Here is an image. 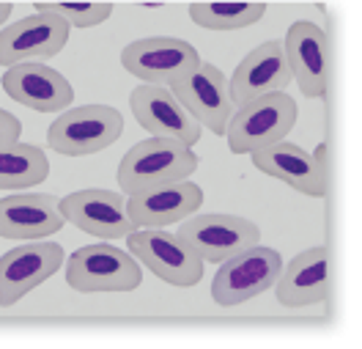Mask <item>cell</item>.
<instances>
[{"instance_id":"cell-12","label":"cell","mask_w":362,"mask_h":349,"mask_svg":"<svg viewBox=\"0 0 362 349\" xmlns=\"http://www.w3.org/2000/svg\"><path fill=\"white\" fill-rule=\"evenodd\" d=\"M58 212L74 229L105 242L137 231V226L127 214V198L113 190L88 187V190L69 193L64 198H58Z\"/></svg>"},{"instance_id":"cell-17","label":"cell","mask_w":362,"mask_h":349,"mask_svg":"<svg viewBox=\"0 0 362 349\" xmlns=\"http://www.w3.org/2000/svg\"><path fill=\"white\" fill-rule=\"evenodd\" d=\"M66 226L58 198L47 193H17L0 198V239L39 242Z\"/></svg>"},{"instance_id":"cell-5","label":"cell","mask_w":362,"mask_h":349,"mask_svg":"<svg viewBox=\"0 0 362 349\" xmlns=\"http://www.w3.org/2000/svg\"><path fill=\"white\" fill-rule=\"evenodd\" d=\"M283 256L267 245H252L247 251L226 258L211 280V297L223 308H233L264 294L283 273Z\"/></svg>"},{"instance_id":"cell-6","label":"cell","mask_w":362,"mask_h":349,"mask_svg":"<svg viewBox=\"0 0 362 349\" xmlns=\"http://www.w3.org/2000/svg\"><path fill=\"white\" fill-rule=\"evenodd\" d=\"M127 239L129 253L140 264H146L159 280L176 289H192L204 278V258L179 234H168L165 229H137Z\"/></svg>"},{"instance_id":"cell-13","label":"cell","mask_w":362,"mask_h":349,"mask_svg":"<svg viewBox=\"0 0 362 349\" xmlns=\"http://www.w3.org/2000/svg\"><path fill=\"white\" fill-rule=\"evenodd\" d=\"M129 108L137 124L151 132V138H170L184 146H195L201 140V124L189 116L181 102L168 91V86L143 83L129 93Z\"/></svg>"},{"instance_id":"cell-2","label":"cell","mask_w":362,"mask_h":349,"mask_svg":"<svg viewBox=\"0 0 362 349\" xmlns=\"http://www.w3.org/2000/svg\"><path fill=\"white\" fill-rule=\"evenodd\" d=\"M296 124V102L286 91L258 96L236 108L226 130L228 149L233 154H252L286 140Z\"/></svg>"},{"instance_id":"cell-23","label":"cell","mask_w":362,"mask_h":349,"mask_svg":"<svg viewBox=\"0 0 362 349\" xmlns=\"http://www.w3.org/2000/svg\"><path fill=\"white\" fill-rule=\"evenodd\" d=\"M36 14H55L69 28H96L113 17V3H36Z\"/></svg>"},{"instance_id":"cell-18","label":"cell","mask_w":362,"mask_h":349,"mask_svg":"<svg viewBox=\"0 0 362 349\" xmlns=\"http://www.w3.org/2000/svg\"><path fill=\"white\" fill-rule=\"evenodd\" d=\"M291 80L294 77H291V67H288L283 42H267L242 58V64L228 80V88H230L233 105L242 108L258 96L283 91Z\"/></svg>"},{"instance_id":"cell-19","label":"cell","mask_w":362,"mask_h":349,"mask_svg":"<svg viewBox=\"0 0 362 349\" xmlns=\"http://www.w3.org/2000/svg\"><path fill=\"white\" fill-rule=\"evenodd\" d=\"M204 204V190L184 179L176 185H165L140 195L127 198V214L137 229H165L170 223H181L189 214L201 210Z\"/></svg>"},{"instance_id":"cell-11","label":"cell","mask_w":362,"mask_h":349,"mask_svg":"<svg viewBox=\"0 0 362 349\" xmlns=\"http://www.w3.org/2000/svg\"><path fill=\"white\" fill-rule=\"evenodd\" d=\"M66 264L58 242H25L0 256V308H11Z\"/></svg>"},{"instance_id":"cell-25","label":"cell","mask_w":362,"mask_h":349,"mask_svg":"<svg viewBox=\"0 0 362 349\" xmlns=\"http://www.w3.org/2000/svg\"><path fill=\"white\" fill-rule=\"evenodd\" d=\"M8 17H11V3H0V25L8 23Z\"/></svg>"},{"instance_id":"cell-10","label":"cell","mask_w":362,"mask_h":349,"mask_svg":"<svg viewBox=\"0 0 362 349\" xmlns=\"http://www.w3.org/2000/svg\"><path fill=\"white\" fill-rule=\"evenodd\" d=\"M201 64L198 50L176 36H148L121 50V67L151 86H168Z\"/></svg>"},{"instance_id":"cell-22","label":"cell","mask_w":362,"mask_h":349,"mask_svg":"<svg viewBox=\"0 0 362 349\" xmlns=\"http://www.w3.org/2000/svg\"><path fill=\"white\" fill-rule=\"evenodd\" d=\"M267 14L264 3H192L189 17L206 30H242L261 23Z\"/></svg>"},{"instance_id":"cell-1","label":"cell","mask_w":362,"mask_h":349,"mask_svg":"<svg viewBox=\"0 0 362 349\" xmlns=\"http://www.w3.org/2000/svg\"><path fill=\"white\" fill-rule=\"evenodd\" d=\"M198 171V154L170 138H146L135 143L118 163V185L124 195H140L165 185L189 179Z\"/></svg>"},{"instance_id":"cell-7","label":"cell","mask_w":362,"mask_h":349,"mask_svg":"<svg viewBox=\"0 0 362 349\" xmlns=\"http://www.w3.org/2000/svg\"><path fill=\"white\" fill-rule=\"evenodd\" d=\"M209 264H223L226 258L261 245V229L239 214H189L176 231Z\"/></svg>"},{"instance_id":"cell-8","label":"cell","mask_w":362,"mask_h":349,"mask_svg":"<svg viewBox=\"0 0 362 349\" xmlns=\"http://www.w3.org/2000/svg\"><path fill=\"white\" fill-rule=\"evenodd\" d=\"M168 91L181 102V108L214 135H226L228 121L236 113L230 99L228 77L214 64H201L187 74L168 83Z\"/></svg>"},{"instance_id":"cell-14","label":"cell","mask_w":362,"mask_h":349,"mask_svg":"<svg viewBox=\"0 0 362 349\" xmlns=\"http://www.w3.org/2000/svg\"><path fill=\"white\" fill-rule=\"evenodd\" d=\"M69 28L55 14H30L0 30V67H17L28 58H55L69 42Z\"/></svg>"},{"instance_id":"cell-20","label":"cell","mask_w":362,"mask_h":349,"mask_svg":"<svg viewBox=\"0 0 362 349\" xmlns=\"http://www.w3.org/2000/svg\"><path fill=\"white\" fill-rule=\"evenodd\" d=\"M329 248H308L283 267L277 283V300L286 308H305V305L324 303L329 297Z\"/></svg>"},{"instance_id":"cell-16","label":"cell","mask_w":362,"mask_h":349,"mask_svg":"<svg viewBox=\"0 0 362 349\" xmlns=\"http://www.w3.org/2000/svg\"><path fill=\"white\" fill-rule=\"evenodd\" d=\"M286 58L291 77L308 99H321L329 88V42L318 25L296 20L286 33Z\"/></svg>"},{"instance_id":"cell-3","label":"cell","mask_w":362,"mask_h":349,"mask_svg":"<svg viewBox=\"0 0 362 349\" xmlns=\"http://www.w3.org/2000/svg\"><path fill=\"white\" fill-rule=\"evenodd\" d=\"M124 135V116L110 105L69 108L47 130V146L66 157L96 154Z\"/></svg>"},{"instance_id":"cell-24","label":"cell","mask_w":362,"mask_h":349,"mask_svg":"<svg viewBox=\"0 0 362 349\" xmlns=\"http://www.w3.org/2000/svg\"><path fill=\"white\" fill-rule=\"evenodd\" d=\"M20 135H23V124H20V118L0 108V149L20 143Z\"/></svg>"},{"instance_id":"cell-4","label":"cell","mask_w":362,"mask_h":349,"mask_svg":"<svg viewBox=\"0 0 362 349\" xmlns=\"http://www.w3.org/2000/svg\"><path fill=\"white\" fill-rule=\"evenodd\" d=\"M66 283L80 294L135 292L143 283L140 261L110 242L77 248L66 261Z\"/></svg>"},{"instance_id":"cell-9","label":"cell","mask_w":362,"mask_h":349,"mask_svg":"<svg viewBox=\"0 0 362 349\" xmlns=\"http://www.w3.org/2000/svg\"><path fill=\"white\" fill-rule=\"evenodd\" d=\"M252 165L267 173L272 179L288 185L291 190L310 195V198H324L329 190V165H327V143H318V149L310 154L299 149L296 143L280 140L269 149L252 151Z\"/></svg>"},{"instance_id":"cell-21","label":"cell","mask_w":362,"mask_h":349,"mask_svg":"<svg viewBox=\"0 0 362 349\" xmlns=\"http://www.w3.org/2000/svg\"><path fill=\"white\" fill-rule=\"evenodd\" d=\"M47 176H49V160L45 149L23 140L0 149V190H25L42 185Z\"/></svg>"},{"instance_id":"cell-15","label":"cell","mask_w":362,"mask_h":349,"mask_svg":"<svg viewBox=\"0 0 362 349\" xmlns=\"http://www.w3.org/2000/svg\"><path fill=\"white\" fill-rule=\"evenodd\" d=\"M0 86L14 102L36 113H64L74 99V88L66 77L36 61L8 67L0 77Z\"/></svg>"}]
</instances>
